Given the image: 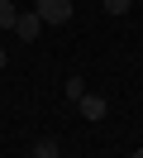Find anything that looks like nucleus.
Returning a JSON list of instances; mask_svg holds the SVG:
<instances>
[{"label": "nucleus", "instance_id": "obj_9", "mask_svg": "<svg viewBox=\"0 0 143 158\" xmlns=\"http://www.w3.org/2000/svg\"><path fill=\"white\" fill-rule=\"evenodd\" d=\"M133 158H143V148H133Z\"/></svg>", "mask_w": 143, "mask_h": 158}, {"label": "nucleus", "instance_id": "obj_1", "mask_svg": "<svg viewBox=\"0 0 143 158\" xmlns=\"http://www.w3.org/2000/svg\"><path fill=\"white\" fill-rule=\"evenodd\" d=\"M34 15L43 24H67V19H72V0H38Z\"/></svg>", "mask_w": 143, "mask_h": 158}, {"label": "nucleus", "instance_id": "obj_6", "mask_svg": "<svg viewBox=\"0 0 143 158\" xmlns=\"http://www.w3.org/2000/svg\"><path fill=\"white\" fill-rule=\"evenodd\" d=\"M67 96L81 101V96H86V77H67Z\"/></svg>", "mask_w": 143, "mask_h": 158}, {"label": "nucleus", "instance_id": "obj_4", "mask_svg": "<svg viewBox=\"0 0 143 158\" xmlns=\"http://www.w3.org/2000/svg\"><path fill=\"white\" fill-rule=\"evenodd\" d=\"M14 19H19V10L10 0H0V29H14Z\"/></svg>", "mask_w": 143, "mask_h": 158}, {"label": "nucleus", "instance_id": "obj_3", "mask_svg": "<svg viewBox=\"0 0 143 158\" xmlns=\"http://www.w3.org/2000/svg\"><path fill=\"white\" fill-rule=\"evenodd\" d=\"M38 29H43V19H38L34 10H29V15H19V19H14V34H19V39H38Z\"/></svg>", "mask_w": 143, "mask_h": 158}, {"label": "nucleus", "instance_id": "obj_5", "mask_svg": "<svg viewBox=\"0 0 143 158\" xmlns=\"http://www.w3.org/2000/svg\"><path fill=\"white\" fill-rule=\"evenodd\" d=\"M34 158H62V153H57L53 139H38V144H34Z\"/></svg>", "mask_w": 143, "mask_h": 158}, {"label": "nucleus", "instance_id": "obj_7", "mask_svg": "<svg viewBox=\"0 0 143 158\" xmlns=\"http://www.w3.org/2000/svg\"><path fill=\"white\" fill-rule=\"evenodd\" d=\"M100 5H105L110 15H129V5H133V0H100Z\"/></svg>", "mask_w": 143, "mask_h": 158}, {"label": "nucleus", "instance_id": "obj_8", "mask_svg": "<svg viewBox=\"0 0 143 158\" xmlns=\"http://www.w3.org/2000/svg\"><path fill=\"white\" fill-rule=\"evenodd\" d=\"M5 62H10V53H5V48H0V72H5Z\"/></svg>", "mask_w": 143, "mask_h": 158}, {"label": "nucleus", "instance_id": "obj_2", "mask_svg": "<svg viewBox=\"0 0 143 158\" xmlns=\"http://www.w3.org/2000/svg\"><path fill=\"white\" fill-rule=\"evenodd\" d=\"M76 110H81V120H105L110 106H105V96H91V91H86V96L76 101Z\"/></svg>", "mask_w": 143, "mask_h": 158}]
</instances>
